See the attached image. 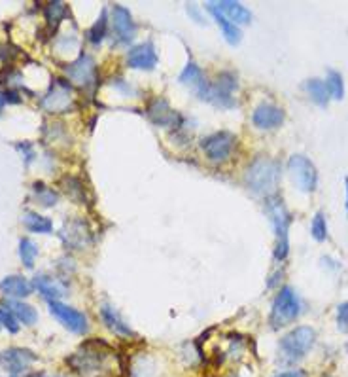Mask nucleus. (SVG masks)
<instances>
[{
	"mask_svg": "<svg viewBox=\"0 0 348 377\" xmlns=\"http://www.w3.org/2000/svg\"><path fill=\"white\" fill-rule=\"evenodd\" d=\"M180 84H184L188 88L195 89V93L199 95V99L204 101L207 99V93H209L210 84L207 82V78H204L203 70L199 69V65L190 61V63L186 65V69L180 72Z\"/></svg>",
	"mask_w": 348,
	"mask_h": 377,
	"instance_id": "17",
	"label": "nucleus"
},
{
	"mask_svg": "<svg viewBox=\"0 0 348 377\" xmlns=\"http://www.w3.org/2000/svg\"><path fill=\"white\" fill-rule=\"evenodd\" d=\"M314 341H316V332L310 326H299L291 330L280 340V359L284 364H295L307 357V352L312 349Z\"/></svg>",
	"mask_w": 348,
	"mask_h": 377,
	"instance_id": "4",
	"label": "nucleus"
},
{
	"mask_svg": "<svg viewBox=\"0 0 348 377\" xmlns=\"http://www.w3.org/2000/svg\"><path fill=\"white\" fill-rule=\"evenodd\" d=\"M32 286L39 290L44 298H48L50 302H59V298L67 294V286L59 279L50 275H36L32 281Z\"/></svg>",
	"mask_w": 348,
	"mask_h": 377,
	"instance_id": "18",
	"label": "nucleus"
},
{
	"mask_svg": "<svg viewBox=\"0 0 348 377\" xmlns=\"http://www.w3.org/2000/svg\"><path fill=\"white\" fill-rule=\"evenodd\" d=\"M299 313H301V303H299L298 294L290 286H284L279 290V294L272 302L269 322L274 330H279V328L288 326L290 322L295 321Z\"/></svg>",
	"mask_w": 348,
	"mask_h": 377,
	"instance_id": "5",
	"label": "nucleus"
},
{
	"mask_svg": "<svg viewBox=\"0 0 348 377\" xmlns=\"http://www.w3.org/2000/svg\"><path fill=\"white\" fill-rule=\"evenodd\" d=\"M114 355V349L104 343V341L93 340L83 343L70 359H67V364L82 377H104L110 373L108 360Z\"/></svg>",
	"mask_w": 348,
	"mask_h": 377,
	"instance_id": "1",
	"label": "nucleus"
},
{
	"mask_svg": "<svg viewBox=\"0 0 348 377\" xmlns=\"http://www.w3.org/2000/svg\"><path fill=\"white\" fill-rule=\"evenodd\" d=\"M50 313L63 324L69 332L83 336L89 330L88 317L74 307H69L61 302H50Z\"/></svg>",
	"mask_w": 348,
	"mask_h": 377,
	"instance_id": "10",
	"label": "nucleus"
},
{
	"mask_svg": "<svg viewBox=\"0 0 348 377\" xmlns=\"http://www.w3.org/2000/svg\"><path fill=\"white\" fill-rule=\"evenodd\" d=\"M36 256H39V246H36V243L31 239H27V237L25 239H21L20 241V258L27 270H32Z\"/></svg>",
	"mask_w": 348,
	"mask_h": 377,
	"instance_id": "30",
	"label": "nucleus"
},
{
	"mask_svg": "<svg viewBox=\"0 0 348 377\" xmlns=\"http://www.w3.org/2000/svg\"><path fill=\"white\" fill-rule=\"evenodd\" d=\"M265 211L271 218L274 233H277V246H274V260L277 262H284L290 251V241H288V230H290L291 216L286 209L282 197L279 195H271L267 197Z\"/></svg>",
	"mask_w": 348,
	"mask_h": 377,
	"instance_id": "3",
	"label": "nucleus"
},
{
	"mask_svg": "<svg viewBox=\"0 0 348 377\" xmlns=\"http://www.w3.org/2000/svg\"><path fill=\"white\" fill-rule=\"evenodd\" d=\"M63 239L67 245L74 246V249H83L89 243V232L83 227L82 222H74V224H70L69 230H64Z\"/></svg>",
	"mask_w": 348,
	"mask_h": 377,
	"instance_id": "24",
	"label": "nucleus"
},
{
	"mask_svg": "<svg viewBox=\"0 0 348 377\" xmlns=\"http://www.w3.org/2000/svg\"><path fill=\"white\" fill-rule=\"evenodd\" d=\"M34 377H50V376H34Z\"/></svg>",
	"mask_w": 348,
	"mask_h": 377,
	"instance_id": "40",
	"label": "nucleus"
},
{
	"mask_svg": "<svg viewBox=\"0 0 348 377\" xmlns=\"http://www.w3.org/2000/svg\"><path fill=\"white\" fill-rule=\"evenodd\" d=\"M23 224L31 233H51L53 232V222L46 216H40L36 213L23 214Z\"/></svg>",
	"mask_w": 348,
	"mask_h": 377,
	"instance_id": "26",
	"label": "nucleus"
},
{
	"mask_svg": "<svg viewBox=\"0 0 348 377\" xmlns=\"http://www.w3.org/2000/svg\"><path fill=\"white\" fill-rule=\"evenodd\" d=\"M0 322H2V326L6 328L10 333L20 332V322H18L15 315H13L6 305H2V307H0Z\"/></svg>",
	"mask_w": 348,
	"mask_h": 377,
	"instance_id": "34",
	"label": "nucleus"
},
{
	"mask_svg": "<svg viewBox=\"0 0 348 377\" xmlns=\"http://www.w3.org/2000/svg\"><path fill=\"white\" fill-rule=\"evenodd\" d=\"M326 86H328L329 89V95H331L333 99H337V101H341L342 97H344V82H342L341 72H337V70H328Z\"/></svg>",
	"mask_w": 348,
	"mask_h": 377,
	"instance_id": "31",
	"label": "nucleus"
},
{
	"mask_svg": "<svg viewBox=\"0 0 348 377\" xmlns=\"http://www.w3.org/2000/svg\"><path fill=\"white\" fill-rule=\"evenodd\" d=\"M231 377H237V376H231Z\"/></svg>",
	"mask_w": 348,
	"mask_h": 377,
	"instance_id": "42",
	"label": "nucleus"
},
{
	"mask_svg": "<svg viewBox=\"0 0 348 377\" xmlns=\"http://www.w3.org/2000/svg\"><path fill=\"white\" fill-rule=\"evenodd\" d=\"M63 184H64L63 186L64 192H67L72 199H76L78 203H83L85 194H83V186L80 178H76V176H64Z\"/></svg>",
	"mask_w": 348,
	"mask_h": 377,
	"instance_id": "32",
	"label": "nucleus"
},
{
	"mask_svg": "<svg viewBox=\"0 0 348 377\" xmlns=\"http://www.w3.org/2000/svg\"><path fill=\"white\" fill-rule=\"evenodd\" d=\"M44 18L48 21L50 31L53 32L59 27V23L67 18V6L63 2H48L44 8Z\"/></svg>",
	"mask_w": 348,
	"mask_h": 377,
	"instance_id": "27",
	"label": "nucleus"
},
{
	"mask_svg": "<svg viewBox=\"0 0 348 377\" xmlns=\"http://www.w3.org/2000/svg\"><path fill=\"white\" fill-rule=\"evenodd\" d=\"M32 192H34V199L42 205V207H53V205H57L59 201V194L57 192H53L51 188H48L46 184L42 183H34L32 184Z\"/></svg>",
	"mask_w": 348,
	"mask_h": 377,
	"instance_id": "28",
	"label": "nucleus"
},
{
	"mask_svg": "<svg viewBox=\"0 0 348 377\" xmlns=\"http://www.w3.org/2000/svg\"><path fill=\"white\" fill-rule=\"evenodd\" d=\"M310 233L316 241H326V237H328V222H326L323 213H318L314 216V220L310 224Z\"/></svg>",
	"mask_w": 348,
	"mask_h": 377,
	"instance_id": "33",
	"label": "nucleus"
},
{
	"mask_svg": "<svg viewBox=\"0 0 348 377\" xmlns=\"http://www.w3.org/2000/svg\"><path fill=\"white\" fill-rule=\"evenodd\" d=\"M127 65L137 70H153L158 65V53L152 42L139 44L127 51Z\"/></svg>",
	"mask_w": 348,
	"mask_h": 377,
	"instance_id": "16",
	"label": "nucleus"
},
{
	"mask_svg": "<svg viewBox=\"0 0 348 377\" xmlns=\"http://www.w3.org/2000/svg\"><path fill=\"white\" fill-rule=\"evenodd\" d=\"M101 319H102V322L106 324L108 330H112V332L121 336V338H131V336H134L133 330L129 328V324L121 319V315L118 313L112 305H106V303L102 305Z\"/></svg>",
	"mask_w": 348,
	"mask_h": 377,
	"instance_id": "21",
	"label": "nucleus"
},
{
	"mask_svg": "<svg viewBox=\"0 0 348 377\" xmlns=\"http://www.w3.org/2000/svg\"><path fill=\"white\" fill-rule=\"evenodd\" d=\"M146 114H148V118L155 124V126L161 127H171V126H180L182 124V118H180V114L176 110H172L169 107V102L165 101V99H153L148 108H146Z\"/></svg>",
	"mask_w": 348,
	"mask_h": 377,
	"instance_id": "15",
	"label": "nucleus"
},
{
	"mask_svg": "<svg viewBox=\"0 0 348 377\" xmlns=\"http://www.w3.org/2000/svg\"><path fill=\"white\" fill-rule=\"evenodd\" d=\"M235 140H237V138H235L233 133L220 131L203 138V140H201V148H203L204 156L209 157L210 161L223 164V161H228L231 152H233Z\"/></svg>",
	"mask_w": 348,
	"mask_h": 377,
	"instance_id": "9",
	"label": "nucleus"
},
{
	"mask_svg": "<svg viewBox=\"0 0 348 377\" xmlns=\"http://www.w3.org/2000/svg\"><path fill=\"white\" fill-rule=\"evenodd\" d=\"M237 89H239L237 76L233 72H222V74H218L214 84H210L204 101L212 102L220 108H231L237 105V101L233 99V91Z\"/></svg>",
	"mask_w": 348,
	"mask_h": 377,
	"instance_id": "8",
	"label": "nucleus"
},
{
	"mask_svg": "<svg viewBox=\"0 0 348 377\" xmlns=\"http://www.w3.org/2000/svg\"><path fill=\"white\" fill-rule=\"evenodd\" d=\"M36 360V355L29 349H21V347H13L0 352V368L6 370L12 376H20Z\"/></svg>",
	"mask_w": 348,
	"mask_h": 377,
	"instance_id": "13",
	"label": "nucleus"
},
{
	"mask_svg": "<svg viewBox=\"0 0 348 377\" xmlns=\"http://www.w3.org/2000/svg\"><path fill=\"white\" fill-rule=\"evenodd\" d=\"M64 72L70 78V82L78 84L82 88H89L97 80L95 59L91 55H85V53H80L76 61H72V63L64 67Z\"/></svg>",
	"mask_w": 348,
	"mask_h": 377,
	"instance_id": "12",
	"label": "nucleus"
},
{
	"mask_svg": "<svg viewBox=\"0 0 348 377\" xmlns=\"http://www.w3.org/2000/svg\"><path fill=\"white\" fill-rule=\"evenodd\" d=\"M214 6L225 15V18L235 23V25H248L252 21V12L244 8L241 2H231V0H223V2H214Z\"/></svg>",
	"mask_w": 348,
	"mask_h": 377,
	"instance_id": "19",
	"label": "nucleus"
},
{
	"mask_svg": "<svg viewBox=\"0 0 348 377\" xmlns=\"http://www.w3.org/2000/svg\"><path fill=\"white\" fill-rule=\"evenodd\" d=\"M13 315H15V319L21 322V324H25V326H32V324H36L39 321V313H36V309L29 305V303L18 302V300H13L6 305Z\"/></svg>",
	"mask_w": 348,
	"mask_h": 377,
	"instance_id": "23",
	"label": "nucleus"
},
{
	"mask_svg": "<svg viewBox=\"0 0 348 377\" xmlns=\"http://www.w3.org/2000/svg\"><path fill=\"white\" fill-rule=\"evenodd\" d=\"M207 10L212 13V18H214L216 23L220 25V29H222V32H223V38L228 40L229 44L231 46L239 44V42L242 40L241 29L235 25V23H231V21H229V19L225 18V15H223V13L220 12L218 8L214 6V2H209V4H207Z\"/></svg>",
	"mask_w": 348,
	"mask_h": 377,
	"instance_id": "22",
	"label": "nucleus"
},
{
	"mask_svg": "<svg viewBox=\"0 0 348 377\" xmlns=\"http://www.w3.org/2000/svg\"><path fill=\"white\" fill-rule=\"evenodd\" d=\"M344 183H347V211H348V178L344 180Z\"/></svg>",
	"mask_w": 348,
	"mask_h": 377,
	"instance_id": "39",
	"label": "nucleus"
},
{
	"mask_svg": "<svg viewBox=\"0 0 348 377\" xmlns=\"http://www.w3.org/2000/svg\"><path fill=\"white\" fill-rule=\"evenodd\" d=\"M112 32L116 44H129L137 37V23L125 6L114 4L112 6Z\"/></svg>",
	"mask_w": 348,
	"mask_h": 377,
	"instance_id": "11",
	"label": "nucleus"
},
{
	"mask_svg": "<svg viewBox=\"0 0 348 377\" xmlns=\"http://www.w3.org/2000/svg\"><path fill=\"white\" fill-rule=\"evenodd\" d=\"M2 95V99H4V105H18V102H21V97L15 91H4Z\"/></svg>",
	"mask_w": 348,
	"mask_h": 377,
	"instance_id": "36",
	"label": "nucleus"
},
{
	"mask_svg": "<svg viewBox=\"0 0 348 377\" xmlns=\"http://www.w3.org/2000/svg\"><path fill=\"white\" fill-rule=\"evenodd\" d=\"M106 27H108V15H106V10H102L101 12V18L97 19L95 25L91 27L88 31V40L91 42L93 46H99L104 40V37H106Z\"/></svg>",
	"mask_w": 348,
	"mask_h": 377,
	"instance_id": "29",
	"label": "nucleus"
},
{
	"mask_svg": "<svg viewBox=\"0 0 348 377\" xmlns=\"http://www.w3.org/2000/svg\"><path fill=\"white\" fill-rule=\"evenodd\" d=\"M31 283L27 281L25 277L12 275L6 277L4 281H0V294L6 296V298H12V300L27 298V296H31Z\"/></svg>",
	"mask_w": 348,
	"mask_h": 377,
	"instance_id": "20",
	"label": "nucleus"
},
{
	"mask_svg": "<svg viewBox=\"0 0 348 377\" xmlns=\"http://www.w3.org/2000/svg\"><path fill=\"white\" fill-rule=\"evenodd\" d=\"M305 89H307V93L312 101L316 102L318 107H328L329 102V89L326 86L323 80H318V78H310L305 82Z\"/></svg>",
	"mask_w": 348,
	"mask_h": 377,
	"instance_id": "25",
	"label": "nucleus"
},
{
	"mask_svg": "<svg viewBox=\"0 0 348 377\" xmlns=\"http://www.w3.org/2000/svg\"><path fill=\"white\" fill-rule=\"evenodd\" d=\"M288 173H290L291 183L295 184L301 192H314L318 184V171L314 164L307 156L293 154L288 159Z\"/></svg>",
	"mask_w": 348,
	"mask_h": 377,
	"instance_id": "7",
	"label": "nucleus"
},
{
	"mask_svg": "<svg viewBox=\"0 0 348 377\" xmlns=\"http://www.w3.org/2000/svg\"><path fill=\"white\" fill-rule=\"evenodd\" d=\"M337 324L342 332H348V302L341 303L337 307Z\"/></svg>",
	"mask_w": 348,
	"mask_h": 377,
	"instance_id": "35",
	"label": "nucleus"
},
{
	"mask_svg": "<svg viewBox=\"0 0 348 377\" xmlns=\"http://www.w3.org/2000/svg\"><path fill=\"white\" fill-rule=\"evenodd\" d=\"M274 377H307L303 370H293V371H284V373H279Z\"/></svg>",
	"mask_w": 348,
	"mask_h": 377,
	"instance_id": "38",
	"label": "nucleus"
},
{
	"mask_svg": "<svg viewBox=\"0 0 348 377\" xmlns=\"http://www.w3.org/2000/svg\"><path fill=\"white\" fill-rule=\"evenodd\" d=\"M0 330H2V322H0Z\"/></svg>",
	"mask_w": 348,
	"mask_h": 377,
	"instance_id": "41",
	"label": "nucleus"
},
{
	"mask_svg": "<svg viewBox=\"0 0 348 377\" xmlns=\"http://www.w3.org/2000/svg\"><path fill=\"white\" fill-rule=\"evenodd\" d=\"M246 186L253 194L271 197L280 180V164L277 159L267 156H258L252 164L248 165L244 173Z\"/></svg>",
	"mask_w": 348,
	"mask_h": 377,
	"instance_id": "2",
	"label": "nucleus"
},
{
	"mask_svg": "<svg viewBox=\"0 0 348 377\" xmlns=\"http://www.w3.org/2000/svg\"><path fill=\"white\" fill-rule=\"evenodd\" d=\"M188 13H191V15H193V18H195L197 23H204L203 15H201V13H199V10H197L195 4H190V6H188Z\"/></svg>",
	"mask_w": 348,
	"mask_h": 377,
	"instance_id": "37",
	"label": "nucleus"
},
{
	"mask_svg": "<svg viewBox=\"0 0 348 377\" xmlns=\"http://www.w3.org/2000/svg\"><path fill=\"white\" fill-rule=\"evenodd\" d=\"M252 124L258 129L271 131L284 124V110L271 102H261L252 114Z\"/></svg>",
	"mask_w": 348,
	"mask_h": 377,
	"instance_id": "14",
	"label": "nucleus"
},
{
	"mask_svg": "<svg viewBox=\"0 0 348 377\" xmlns=\"http://www.w3.org/2000/svg\"><path fill=\"white\" fill-rule=\"evenodd\" d=\"M74 105H76V97H74V89L69 80L53 78L48 93L42 99V107L48 112H70Z\"/></svg>",
	"mask_w": 348,
	"mask_h": 377,
	"instance_id": "6",
	"label": "nucleus"
}]
</instances>
